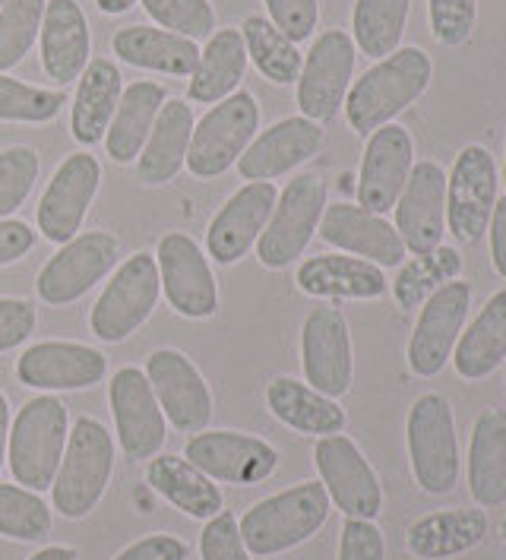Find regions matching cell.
Instances as JSON below:
<instances>
[{
	"label": "cell",
	"mask_w": 506,
	"mask_h": 560,
	"mask_svg": "<svg viewBox=\"0 0 506 560\" xmlns=\"http://www.w3.org/2000/svg\"><path fill=\"white\" fill-rule=\"evenodd\" d=\"M431 77L434 63L415 45L377 60L367 73H361V80H355L345 95V118L352 130L357 137H370L374 130L387 127L389 120L402 115L427 92Z\"/></svg>",
	"instance_id": "obj_1"
},
{
	"label": "cell",
	"mask_w": 506,
	"mask_h": 560,
	"mask_svg": "<svg viewBox=\"0 0 506 560\" xmlns=\"http://www.w3.org/2000/svg\"><path fill=\"white\" fill-rule=\"evenodd\" d=\"M329 520V494L320 481H304L254 503L238 523L240 538L250 555L269 558L304 545Z\"/></svg>",
	"instance_id": "obj_2"
},
{
	"label": "cell",
	"mask_w": 506,
	"mask_h": 560,
	"mask_svg": "<svg viewBox=\"0 0 506 560\" xmlns=\"http://www.w3.org/2000/svg\"><path fill=\"white\" fill-rule=\"evenodd\" d=\"M115 472V438L98 418H77L60 469L51 485V501L63 520H86L98 506Z\"/></svg>",
	"instance_id": "obj_3"
},
{
	"label": "cell",
	"mask_w": 506,
	"mask_h": 560,
	"mask_svg": "<svg viewBox=\"0 0 506 560\" xmlns=\"http://www.w3.org/2000/svg\"><path fill=\"white\" fill-rule=\"evenodd\" d=\"M67 424H70L67 406L51 393L35 396L16 412L7 443V459L16 485L30 491H45L55 485L70 434Z\"/></svg>",
	"instance_id": "obj_4"
},
{
	"label": "cell",
	"mask_w": 506,
	"mask_h": 560,
	"mask_svg": "<svg viewBox=\"0 0 506 560\" xmlns=\"http://www.w3.org/2000/svg\"><path fill=\"white\" fill-rule=\"evenodd\" d=\"M409 459L424 494H449L459 481V438L447 396L424 393L405 421Z\"/></svg>",
	"instance_id": "obj_5"
},
{
	"label": "cell",
	"mask_w": 506,
	"mask_h": 560,
	"mask_svg": "<svg viewBox=\"0 0 506 560\" xmlns=\"http://www.w3.org/2000/svg\"><path fill=\"white\" fill-rule=\"evenodd\" d=\"M257 130H260V105L247 89L212 105L190 137V149H187L190 175L203 180L225 175L232 165H238L244 149L254 143Z\"/></svg>",
	"instance_id": "obj_6"
},
{
	"label": "cell",
	"mask_w": 506,
	"mask_h": 560,
	"mask_svg": "<svg viewBox=\"0 0 506 560\" xmlns=\"http://www.w3.org/2000/svg\"><path fill=\"white\" fill-rule=\"evenodd\" d=\"M327 209V180L317 172H304L289 180L279 194L275 209L269 215L267 229L257 241V257L267 269H285L298 260L304 247L310 244L314 232L320 229Z\"/></svg>",
	"instance_id": "obj_7"
},
{
	"label": "cell",
	"mask_w": 506,
	"mask_h": 560,
	"mask_svg": "<svg viewBox=\"0 0 506 560\" xmlns=\"http://www.w3.org/2000/svg\"><path fill=\"white\" fill-rule=\"evenodd\" d=\"M158 292H162V279H158L155 254L140 250L127 257L92 307V332L102 342H120L133 336L152 317Z\"/></svg>",
	"instance_id": "obj_8"
},
{
	"label": "cell",
	"mask_w": 506,
	"mask_h": 560,
	"mask_svg": "<svg viewBox=\"0 0 506 560\" xmlns=\"http://www.w3.org/2000/svg\"><path fill=\"white\" fill-rule=\"evenodd\" d=\"M314 466L320 472V485L327 488L329 503L342 510L345 520L380 516L384 488L355 441H349L345 434L320 438L314 446Z\"/></svg>",
	"instance_id": "obj_9"
},
{
	"label": "cell",
	"mask_w": 506,
	"mask_h": 560,
	"mask_svg": "<svg viewBox=\"0 0 506 560\" xmlns=\"http://www.w3.org/2000/svg\"><path fill=\"white\" fill-rule=\"evenodd\" d=\"M120 257V241L108 232H83L60 244V250L38 272V298L51 307L73 304L98 285Z\"/></svg>",
	"instance_id": "obj_10"
},
{
	"label": "cell",
	"mask_w": 506,
	"mask_h": 560,
	"mask_svg": "<svg viewBox=\"0 0 506 560\" xmlns=\"http://www.w3.org/2000/svg\"><path fill=\"white\" fill-rule=\"evenodd\" d=\"M355 77V42L342 30H327L307 51L298 77V108L304 118L332 120L345 105Z\"/></svg>",
	"instance_id": "obj_11"
},
{
	"label": "cell",
	"mask_w": 506,
	"mask_h": 560,
	"mask_svg": "<svg viewBox=\"0 0 506 560\" xmlns=\"http://www.w3.org/2000/svg\"><path fill=\"white\" fill-rule=\"evenodd\" d=\"M469 304H472V289L462 279H449L424 298L421 317L409 342V368L415 377H437L447 368L469 317Z\"/></svg>",
	"instance_id": "obj_12"
},
{
	"label": "cell",
	"mask_w": 506,
	"mask_h": 560,
	"mask_svg": "<svg viewBox=\"0 0 506 560\" xmlns=\"http://www.w3.org/2000/svg\"><path fill=\"white\" fill-rule=\"evenodd\" d=\"M158 279L168 304L187 320H209L219 311V285L200 244L184 232H168L155 247Z\"/></svg>",
	"instance_id": "obj_13"
},
{
	"label": "cell",
	"mask_w": 506,
	"mask_h": 560,
	"mask_svg": "<svg viewBox=\"0 0 506 560\" xmlns=\"http://www.w3.org/2000/svg\"><path fill=\"white\" fill-rule=\"evenodd\" d=\"M497 165L484 147H466L447 177V229L462 244H475L497 207Z\"/></svg>",
	"instance_id": "obj_14"
},
{
	"label": "cell",
	"mask_w": 506,
	"mask_h": 560,
	"mask_svg": "<svg viewBox=\"0 0 506 560\" xmlns=\"http://www.w3.org/2000/svg\"><path fill=\"white\" fill-rule=\"evenodd\" d=\"M301 368L307 386L329 399H339L352 389V332L339 307H317L307 314L301 326Z\"/></svg>",
	"instance_id": "obj_15"
},
{
	"label": "cell",
	"mask_w": 506,
	"mask_h": 560,
	"mask_svg": "<svg viewBox=\"0 0 506 560\" xmlns=\"http://www.w3.org/2000/svg\"><path fill=\"white\" fill-rule=\"evenodd\" d=\"M108 402L118 428V443L130 463L152 459L168 438L165 412L140 368H120L108 386Z\"/></svg>",
	"instance_id": "obj_16"
},
{
	"label": "cell",
	"mask_w": 506,
	"mask_h": 560,
	"mask_svg": "<svg viewBox=\"0 0 506 560\" xmlns=\"http://www.w3.org/2000/svg\"><path fill=\"white\" fill-rule=\"evenodd\" d=\"M184 459L225 485H260L279 466L272 443L240 431H200L184 446Z\"/></svg>",
	"instance_id": "obj_17"
},
{
	"label": "cell",
	"mask_w": 506,
	"mask_h": 560,
	"mask_svg": "<svg viewBox=\"0 0 506 560\" xmlns=\"http://www.w3.org/2000/svg\"><path fill=\"white\" fill-rule=\"evenodd\" d=\"M98 184H102V165L92 152L67 155V162H60V168L42 194L38 232L55 244L73 241L83 229V219L98 194Z\"/></svg>",
	"instance_id": "obj_18"
},
{
	"label": "cell",
	"mask_w": 506,
	"mask_h": 560,
	"mask_svg": "<svg viewBox=\"0 0 506 560\" xmlns=\"http://www.w3.org/2000/svg\"><path fill=\"white\" fill-rule=\"evenodd\" d=\"M146 377L172 428H178L180 434L207 431L209 418H212V393L187 354L178 349L152 352L146 361Z\"/></svg>",
	"instance_id": "obj_19"
},
{
	"label": "cell",
	"mask_w": 506,
	"mask_h": 560,
	"mask_svg": "<svg viewBox=\"0 0 506 560\" xmlns=\"http://www.w3.org/2000/svg\"><path fill=\"white\" fill-rule=\"evenodd\" d=\"M415 168V140L405 127L387 124L367 137L361 175H357V207L387 215L396 209L399 194Z\"/></svg>",
	"instance_id": "obj_20"
},
{
	"label": "cell",
	"mask_w": 506,
	"mask_h": 560,
	"mask_svg": "<svg viewBox=\"0 0 506 560\" xmlns=\"http://www.w3.org/2000/svg\"><path fill=\"white\" fill-rule=\"evenodd\" d=\"M396 232L405 250L424 257L447 235V172L437 162H417L396 200Z\"/></svg>",
	"instance_id": "obj_21"
},
{
	"label": "cell",
	"mask_w": 506,
	"mask_h": 560,
	"mask_svg": "<svg viewBox=\"0 0 506 560\" xmlns=\"http://www.w3.org/2000/svg\"><path fill=\"white\" fill-rule=\"evenodd\" d=\"M279 190L272 180H250L228 197V203L209 222L207 250L219 266L238 264L240 257L260 241L269 215L275 209Z\"/></svg>",
	"instance_id": "obj_22"
},
{
	"label": "cell",
	"mask_w": 506,
	"mask_h": 560,
	"mask_svg": "<svg viewBox=\"0 0 506 560\" xmlns=\"http://www.w3.org/2000/svg\"><path fill=\"white\" fill-rule=\"evenodd\" d=\"M108 358L83 342H38L16 361L20 384L38 393L90 389L102 384Z\"/></svg>",
	"instance_id": "obj_23"
},
{
	"label": "cell",
	"mask_w": 506,
	"mask_h": 560,
	"mask_svg": "<svg viewBox=\"0 0 506 560\" xmlns=\"http://www.w3.org/2000/svg\"><path fill=\"white\" fill-rule=\"evenodd\" d=\"M317 232L332 247L361 257L367 264H377L380 269L402 266L405 260V244L396 232V225H389L384 215L367 212L355 203H327Z\"/></svg>",
	"instance_id": "obj_24"
},
{
	"label": "cell",
	"mask_w": 506,
	"mask_h": 560,
	"mask_svg": "<svg viewBox=\"0 0 506 560\" xmlns=\"http://www.w3.org/2000/svg\"><path fill=\"white\" fill-rule=\"evenodd\" d=\"M323 147V127L310 118H282L263 133L254 137V143L244 149L238 159L240 177L247 180H272L289 175L298 165L310 162Z\"/></svg>",
	"instance_id": "obj_25"
},
{
	"label": "cell",
	"mask_w": 506,
	"mask_h": 560,
	"mask_svg": "<svg viewBox=\"0 0 506 560\" xmlns=\"http://www.w3.org/2000/svg\"><path fill=\"white\" fill-rule=\"evenodd\" d=\"M42 70L55 83L83 77L92 58V32L77 0H48L42 20Z\"/></svg>",
	"instance_id": "obj_26"
},
{
	"label": "cell",
	"mask_w": 506,
	"mask_h": 560,
	"mask_svg": "<svg viewBox=\"0 0 506 560\" xmlns=\"http://www.w3.org/2000/svg\"><path fill=\"white\" fill-rule=\"evenodd\" d=\"M484 535H487L484 510L452 506L415 520L405 532V545L421 560H449L478 548Z\"/></svg>",
	"instance_id": "obj_27"
},
{
	"label": "cell",
	"mask_w": 506,
	"mask_h": 560,
	"mask_svg": "<svg viewBox=\"0 0 506 560\" xmlns=\"http://www.w3.org/2000/svg\"><path fill=\"white\" fill-rule=\"evenodd\" d=\"M298 289L310 298H355L370 301L387 292V276L377 264L345 254H323L310 257L298 266L295 276Z\"/></svg>",
	"instance_id": "obj_28"
},
{
	"label": "cell",
	"mask_w": 506,
	"mask_h": 560,
	"mask_svg": "<svg viewBox=\"0 0 506 560\" xmlns=\"http://www.w3.org/2000/svg\"><path fill=\"white\" fill-rule=\"evenodd\" d=\"M469 491L481 510L506 503V412L487 406L469 443Z\"/></svg>",
	"instance_id": "obj_29"
},
{
	"label": "cell",
	"mask_w": 506,
	"mask_h": 560,
	"mask_svg": "<svg viewBox=\"0 0 506 560\" xmlns=\"http://www.w3.org/2000/svg\"><path fill=\"white\" fill-rule=\"evenodd\" d=\"M123 95V77L108 58L90 60V67L80 77V86L73 95V112H70V130L80 147H95L105 140L111 118L118 112V102Z\"/></svg>",
	"instance_id": "obj_30"
},
{
	"label": "cell",
	"mask_w": 506,
	"mask_h": 560,
	"mask_svg": "<svg viewBox=\"0 0 506 560\" xmlns=\"http://www.w3.org/2000/svg\"><path fill=\"white\" fill-rule=\"evenodd\" d=\"M193 137V108L184 98H168L152 124L150 140L137 159L140 180L168 184L187 165V149Z\"/></svg>",
	"instance_id": "obj_31"
},
{
	"label": "cell",
	"mask_w": 506,
	"mask_h": 560,
	"mask_svg": "<svg viewBox=\"0 0 506 560\" xmlns=\"http://www.w3.org/2000/svg\"><path fill=\"white\" fill-rule=\"evenodd\" d=\"M267 406L282 424L298 434L329 438L345 431V409L295 377H275L267 386Z\"/></svg>",
	"instance_id": "obj_32"
},
{
	"label": "cell",
	"mask_w": 506,
	"mask_h": 560,
	"mask_svg": "<svg viewBox=\"0 0 506 560\" xmlns=\"http://www.w3.org/2000/svg\"><path fill=\"white\" fill-rule=\"evenodd\" d=\"M146 485L162 501L178 506L180 513L193 520H212L215 513H222L219 485L197 466H190L184 456H172V453L152 456L146 466Z\"/></svg>",
	"instance_id": "obj_33"
},
{
	"label": "cell",
	"mask_w": 506,
	"mask_h": 560,
	"mask_svg": "<svg viewBox=\"0 0 506 560\" xmlns=\"http://www.w3.org/2000/svg\"><path fill=\"white\" fill-rule=\"evenodd\" d=\"M111 48L123 63L143 67L168 77H190L200 63V48L190 38L155 26H127L115 32Z\"/></svg>",
	"instance_id": "obj_34"
},
{
	"label": "cell",
	"mask_w": 506,
	"mask_h": 560,
	"mask_svg": "<svg viewBox=\"0 0 506 560\" xmlns=\"http://www.w3.org/2000/svg\"><path fill=\"white\" fill-rule=\"evenodd\" d=\"M462 381H484L506 361V289L494 292L472 326L459 336L452 358Z\"/></svg>",
	"instance_id": "obj_35"
},
{
	"label": "cell",
	"mask_w": 506,
	"mask_h": 560,
	"mask_svg": "<svg viewBox=\"0 0 506 560\" xmlns=\"http://www.w3.org/2000/svg\"><path fill=\"white\" fill-rule=\"evenodd\" d=\"M247 73V48L240 30H219L209 35L207 48L200 51V63L190 73L187 95L200 105H219L235 95Z\"/></svg>",
	"instance_id": "obj_36"
},
{
	"label": "cell",
	"mask_w": 506,
	"mask_h": 560,
	"mask_svg": "<svg viewBox=\"0 0 506 560\" xmlns=\"http://www.w3.org/2000/svg\"><path fill=\"white\" fill-rule=\"evenodd\" d=\"M165 102H168V95L158 83L140 80V83L123 89L118 112H115L111 127L105 133V149L118 165H130V162L140 159V152L150 140L152 124H155Z\"/></svg>",
	"instance_id": "obj_37"
},
{
	"label": "cell",
	"mask_w": 506,
	"mask_h": 560,
	"mask_svg": "<svg viewBox=\"0 0 506 560\" xmlns=\"http://www.w3.org/2000/svg\"><path fill=\"white\" fill-rule=\"evenodd\" d=\"M409 10H412V0H355V10H352L355 48L374 60H384L392 51H399L405 23H409Z\"/></svg>",
	"instance_id": "obj_38"
},
{
	"label": "cell",
	"mask_w": 506,
	"mask_h": 560,
	"mask_svg": "<svg viewBox=\"0 0 506 560\" xmlns=\"http://www.w3.org/2000/svg\"><path fill=\"white\" fill-rule=\"evenodd\" d=\"M240 38L247 48V60H254V67L267 77L269 83H275V86L298 83L304 55L289 35H282L269 23V16H247L240 26Z\"/></svg>",
	"instance_id": "obj_39"
},
{
	"label": "cell",
	"mask_w": 506,
	"mask_h": 560,
	"mask_svg": "<svg viewBox=\"0 0 506 560\" xmlns=\"http://www.w3.org/2000/svg\"><path fill=\"white\" fill-rule=\"evenodd\" d=\"M51 532V510L23 485H0V535L16 541H42Z\"/></svg>",
	"instance_id": "obj_40"
},
{
	"label": "cell",
	"mask_w": 506,
	"mask_h": 560,
	"mask_svg": "<svg viewBox=\"0 0 506 560\" xmlns=\"http://www.w3.org/2000/svg\"><path fill=\"white\" fill-rule=\"evenodd\" d=\"M45 3L48 0H7L0 7V73L30 55L42 32Z\"/></svg>",
	"instance_id": "obj_41"
},
{
	"label": "cell",
	"mask_w": 506,
	"mask_h": 560,
	"mask_svg": "<svg viewBox=\"0 0 506 560\" xmlns=\"http://www.w3.org/2000/svg\"><path fill=\"white\" fill-rule=\"evenodd\" d=\"M67 105L63 92L30 86L13 77L0 73V120H20V124H48Z\"/></svg>",
	"instance_id": "obj_42"
},
{
	"label": "cell",
	"mask_w": 506,
	"mask_h": 560,
	"mask_svg": "<svg viewBox=\"0 0 506 560\" xmlns=\"http://www.w3.org/2000/svg\"><path fill=\"white\" fill-rule=\"evenodd\" d=\"M459 266H462V260H459V254L452 247H437L434 254L417 257L415 264L405 266L399 272V279H396V298H399V304L405 311L415 307L417 301H424V298L431 295V289L437 282L456 279L459 276Z\"/></svg>",
	"instance_id": "obj_43"
},
{
	"label": "cell",
	"mask_w": 506,
	"mask_h": 560,
	"mask_svg": "<svg viewBox=\"0 0 506 560\" xmlns=\"http://www.w3.org/2000/svg\"><path fill=\"white\" fill-rule=\"evenodd\" d=\"M143 10L158 23V30L180 38L200 42L215 32V10L209 0H143Z\"/></svg>",
	"instance_id": "obj_44"
},
{
	"label": "cell",
	"mask_w": 506,
	"mask_h": 560,
	"mask_svg": "<svg viewBox=\"0 0 506 560\" xmlns=\"http://www.w3.org/2000/svg\"><path fill=\"white\" fill-rule=\"evenodd\" d=\"M42 172V159L32 147H10L0 152V219L13 215L30 200Z\"/></svg>",
	"instance_id": "obj_45"
},
{
	"label": "cell",
	"mask_w": 506,
	"mask_h": 560,
	"mask_svg": "<svg viewBox=\"0 0 506 560\" xmlns=\"http://www.w3.org/2000/svg\"><path fill=\"white\" fill-rule=\"evenodd\" d=\"M431 32L440 45L459 48L475 30L478 0H427Z\"/></svg>",
	"instance_id": "obj_46"
},
{
	"label": "cell",
	"mask_w": 506,
	"mask_h": 560,
	"mask_svg": "<svg viewBox=\"0 0 506 560\" xmlns=\"http://www.w3.org/2000/svg\"><path fill=\"white\" fill-rule=\"evenodd\" d=\"M200 558L203 560H250L247 545L240 538L238 516L222 510L207 520V529L200 535Z\"/></svg>",
	"instance_id": "obj_47"
},
{
	"label": "cell",
	"mask_w": 506,
	"mask_h": 560,
	"mask_svg": "<svg viewBox=\"0 0 506 560\" xmlns=\"http://www.w3.org/2000/svg\"><path fill=\"white\" fill-rule=\"evenodd\" d=\"M269 10V23L295 45L307 42L320 23V0H263Z\"/></svg>",
	"instance_id": "obj_48"
},
{
	"label": "cell",
	"mask_w": 506,
	"mask_h": 560,
	"mask_svg": "<svg viewBox=\"0 0 506 560\" xmlns=\"http://www.w3.org/2000/svg\"><path fill=\"white\" fill-rule=\"evenodd\" d=\"M339 560H387V541L374 520H345L339 535Z\"/></svg>",
	"instance_id": "obj_49"
},
{
	"label": "cell",
	"mask_w": 506,
	"mask_h": 560,
	"mask_svg": "<svg viewBox=\"0 0 506 560\" xmlns=\"http://www.w3.org/2000/svg\"><path fill=\"white\" fill-rule=\"evenodd\" d=\"M35 332V307L26 298H0V352L23 346Z\"/></svg>",
	"instance_id": "obj_50"
},
{
	"label": "cell",
	"mask_w": 506,
	"mask_h": 560,
	"mask_svg": "<svg viewBox=\"0 0 506 560\" xmlns=\"http://www.w3.org/2000/svg\"><path fill=\"white\" fill-rule=\"evenodd\" d=\"M115 560H187V545L175 535L155 532L123 548Z\"/></svg>",
	"instance_id": "obj_51"
},
{
	"label": "cell",
	"mask_w": 506,
	"mask_h": 560,
	"mask_svg": "<svg viewBox=\"0 0 506 560\" xmlns=\"http://www.w3.org/2000/svg\"><path fill=\"white\" fill-rule=\"evenodd\" d=\"M35 247V232L20 219H0V266L23 260Z\"/></svg>",
	"instance_id": "obj_52"
},
{
	"label": "cell",
	"mask_w": 506,
	"mask_h": 560,
	"mask_svg": "<svg viewBox=\"0 0 506 560\" xmlns=\"http://www.w3.org/2000/svg\"><path fill=\"white\" fill-rule=\"evenodd\" d=\"M487 235H491V264L497 269V276L506 279V197H497Z\"/></svg>",
	"instance_id": "obj_53"
},
{
	"label": "cell",
	"mask_w": 506,
	"mask_h": 560,
	"mask_svg": "<svg viewBox=\"0 0 506 560\" xmlns=\"http://www.w3.org/2000/svg\"><path fill=\"white\" fill-rule=\"evenodd\" d=\"M7 443H10V406H7V396L0 393V469L7 459Z\"/></svg>",
	"instance_id": "obj_54"
},
{
	"label": "cell",
	"mask_w": 506,
	"mask_h": 560,
	"mask_svg": "<svg viewBox=\"0 0 506 560\" xmlns=\"http://www.w3.org/2000/svg\"><path fill=\"white\" fill-rule=\"evenodd\" d=\"M30 560H77V551L73 548H63V545H51V548L35 551Z\"/></svg>",
	"instance_id": "obj_55"
},
{
	"label": "cell",
	"mask_w": 506,
	"mask_h": 560,
	"mask_svg": "<svg viewBox=\"0 0 506 560\" xmlns=\"http://www.w3.org/2000/svg\"><path fill=\"white\" fill-rule=\"evenodd\" d=\"M95 3H98V10L108 13V16H118V13H127L130 7H137V0H95Z\"/></svg>",
	"instance_id": "obj_56"
},
{
	"label": "cell",
	"mask_w": 506,
	"mask_h": 560,
	"mask_svg": "<svg viewBox=\"0 0 506 560\" xmlns=\"http://www.w3.org/2000/svg\"><path fill=\"white\" fill-rule=\"evenodd\" d=\"M501 535H504V541H506V516H504V523H501Z\"/></svg>",
	"instance_id": "obj_57"
},
{
	"label": "cell",
	"mask_w": 506,
	"mask_h": 560,
	"mask_svg": "<svg viewBox=\"0 0 506 560\" xmlns=\"http://www.w3.org/2000/svg\"><path fill=\"white\" fill-rule=\"evenodd\" d=\"M504 184H506V162H504Z\"/></svg>",
	"instance_id": "obj_58"
},
{
	"label": "cell",
	"mask_w": 506,
	"mask_h": 560,
	"mask_svg": "<svg viewBox=\"0 0 506 560\" xmlns=\"http://www.w3.org/2000/svg\"><path fill=\"white\" fill-rule=\"evenodd\" d=\"M3 3H7V0H0V7H3Z\"/></svg>",
	"instance_id": "obj_59"
}]
</instances>
